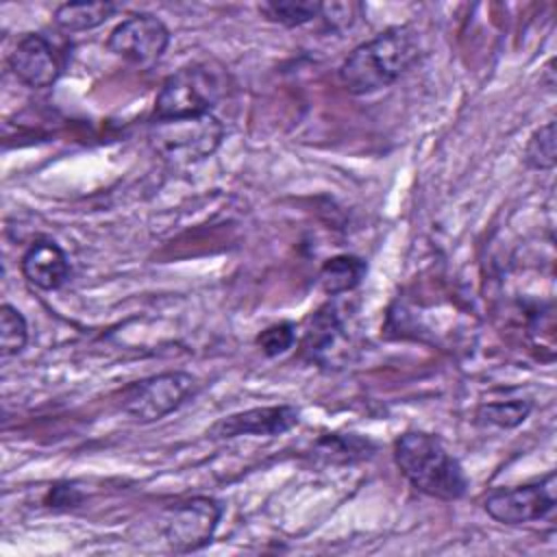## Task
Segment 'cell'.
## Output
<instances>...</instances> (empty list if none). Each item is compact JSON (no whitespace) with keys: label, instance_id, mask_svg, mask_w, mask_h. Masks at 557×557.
<instances>
[{"label":"cell","instance_id":"obj_17","mask_svg":"<svg viewBox=\"0 0 557 557\" xmlns=\"http://www.w3.org/2000/svg\"><path fill=\"white\" fill-rule=\"evenodd\" d=\"M531 403L529 400H507V403H487L481 405L476 411V418L485 424H494L500 429H513L520 422L527 420L531 413Z\"/></svg>","mask_w":557,"mask_h":557},{"label":"cell","instance_id":"obj_20","mask_svg":"<svg viewBox=\"0 0 557 557\" xmlns=\"http://www.w3.org/2000/svg\"><path fill=\"white\" fill-rule=\"evenodd\" d=\"M359 4L352 2H331V4H322L320 17L326 20V24L335 30H344L348 26H352V22L359 15Z\"/></svg>","mask_w":557,"mask_h":557},{"label":"cell","instance_id":"obj_11","mask_svg":"<svg viewBox=\"0 0 557 557\" xmlns=\"http://www.w3.org/2000/svg\"><path fill=\"white\" fill-rule=\"evenodd\" d=\"M305 350L320 366L339 368L350 352V335L335 305H324L315 311L305 333Z\"/></svg>","mask_w":557,"mask_h":557},{"label":"cell","instance_id":"obj_12","mask_svg":"<svg viewBox=\"0 0 557 557\" xmlns=\"http://www.w3.org/2000/svg\"><path fill=\"white\" fill-rule=\"evenodd\" d=\"M20 268L24 278L44 292L59 289L70 278L67 255L52 239L33 242L24 252Z\"/></svg>","mask_w":557,"mask_h":557},{"label":"cell","instance_id":"obj_9","mask_svg":"<svg viewBox=\"0 0 557 557\" xmlns=\"http://www.w3.org/2000/svg\"><path fill=\"white\" fill-rule=\"evenodd\" d=\"M9 67L13 76L30 89L50 87L61 74L57 50L44 35L37 33H26L17 39L9 54Z\"/></svg>","mask_w":557,"mask_h":557},{"label":"cell","instance_id":"obj_19","mask_svg":"<svg viewBox=\"0 0 557 557\" xmlns=\"http://www.w3.org/2000/svg\"><path fill=\"white\" fill-rule=\"evenodd\" d=\"M294 342H296V324L292 322H276L257 335V346L268 357H276L285 352L287 348L294 346Z\"/></svg>","mask_w":557,"mask_h":557},{"label":"cell","instance_id":"obj_8","mask_svg":"<svg viewBox=\"0 0 557 557\" xmlns=\"http://www.w3.org/2000/svg\"><path fill=\"white\" fill-rule=\"evenodd\" d=\"M170 44L168 26L152 13H135L120 22L109 39L107 46L115 57L124 61L148 67L161 59Z\"/></svg>","mask_w":557,"mask_h":557},{"label":"cell","instance_id":"obj_13","mask_svg":"<svg viewBox=\"0 0 557 557\" xmlns=\"http://www.w3.org/2000/svg\"><path fill=\"white\" fill-rule=\"evenodd\" d=\"M366 270H368V265L363 259H359L355 255H337L322 263L318 283L324 294L339 296V294L355 289L361 283V278L366 276Z\"/></svg>","mask_w":557,"mask_h":557},{"label":"cell","instance_id":"obj_15","mask_svg":"<svg viewBox=\"0 0 557 557\" xmlns=\"http://www.w3.org/2000/svg\"><path fill=\"white\" fill-rule=\"evenodd\" d=\"M259 11L265 20L294 28L320 17L322 2L318 0H268L259 4Z\"/></svg>","mask_w":557,"mask_h":557},{"label":"cell","instance_id":"obj_6","mask_svg":"<svg viewBox=\"0 0 557 557\" xmlns=\"http://www.w3.org/2000/svg\"><path fill=\"white\" fill-rule=\"evenodd\" d=\"M222 505L209 496H194L165 509L161 531L170 548L191 553L207 546L222 518Z\"/></svg>","mask_w":557,"mask_h":557},{"label":"cell","instance_id":"obj_4","mask_svg":"<svg viewBox=\"0 0 557 557\" xmlns=\"http://www.w3.org/2000/svg\"><path fill=\"white\" fill-rule=\"evenodd\" d=\"M224 137V124L213 115L152 120L148 139L170 163L185 165L211 157Z\"/></svg>","mask_w":557,"mask_h":557},{"label":"cell","instance_id":"obj_2","mask_svg":"<svg viewBox=\"0 0 557 557\" xmlns=\"http://www.w3.org/2000/svg\"><path fill=\"white\" fill-rule=\"evenodd\" d=\"M394 461L403 476L422 494L440 500H457L468 490L461 463L437 435L407 431L394 442Z\"/></svg>","mask_w":557,"mask_h":557},{"label":"cell","instance_id":"obj_3","mask_svg":"<svg viewBox=\"0 0 557 557\" xmlns=\"http://www.w3.org/2000/svg\"><path fill=\"white\" fill-rule=\"evenodd\" d=\"M226 94V76L222 67L211 63H191L174 74H170L157 98H154V117H196L207 115Z\"/></svg>","mask_w":557,"mask_h":557},{"label":"cell","instance_id":"obj_1","mask_svg":"<svg viewBox=\"0 0 557 557\" xmlns=\"http://www.w3.org/2000/svg\"><path fill=\"white\" fill-rule=\"evenodd\" d=\"M420 57V37L411 26H392L357 46L339 67L350 94H372L398 81Z\"/></svg>","mask_w":557,"mask_h":557},{"label":"cell","instance_id":"obj_18","mask_svg":"<svg viewBox=\"0 0 557 557\" xmlns=\"http://www.w3.org/2000/svg\"><path fill=\"white\" fill-rule=\"evenodd\" d=\"M524 163L531 170H550L555 165V122H546L529 137Z\"/></svg>","mask_w":557,"mask_h":557},{"label":"cell","instance_id":"obj_5","mask_svg":"<svg viewBox=\"0 0 557 557\" xmlns=\"http://www.w3.org/2000/svg\"><path fill=\"white\" fill-rule=\"evenodd\" d=\"M198 389L187 372H163L133 383L122 396V409L139 422H154L185 405Z\"/></svg>","mask_w":557,"mask_h":557},{"label":"cell","instance_id":"obj_7","mask_svg":"<svg viewBox=\"0 0 557 557\" xmlns=\"http://www.w3.org/2000/svg\"><path fill=\"white\" fill-rule=\"evenodd\" d=\"M557 503V476L548 472L544 479L518 487L492 492L483 507L490 518L500 524H527L553 513Z\"/></svg>","mask_w":557,"mask_h":557},{"label":"cell","instance_id":"obj_16","mask_svg":"<svg viewBox=\"0 0 557 557\" xmlns=\"http://www.w3.org/2000/svg\"><path fill=\"white\" fill-rule=\"evenodd\" d=\"M26 342H28V324L24 315L15 307L4 302L0 307V355L7 359L22 352Z\"/></svg>","mask_w":557,"mask_h":557},{"label":"cell","instance_id":"obj_14","mask_svg":"<svg viewBox=\"0 0 557 557\" xmlns=\"http://www.w3.org/2000/svg\"><path fill=\"white\" fill-rule=\"evenodd\" d=\"M120 7L115 2H65L54 11V24L67 33L91 30L104 24Z\"/></svg>","mask_w":557,"mask_h":557},{"label":"cell","instance_id":"obj_10","mask_svg":"<svg viewBox=\"0 0 557 557\" xmlns=\"http://www.w3.org/2000/svg\"><path fill=\"white\" fill-rule=\"evenodd\" d=\"M300 420V413L292 405H272V407H255L239 413H231L220 418L209 435L218 440L239 437V435H281L294 429Z\"/></svg>","mask_w":557,"mask_h":557}]
</instances>
